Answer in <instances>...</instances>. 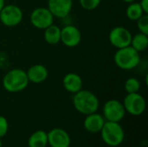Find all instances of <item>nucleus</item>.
<instances>
[{"label":"nucleus","instance_id":"13","mask_svg":"<svg viewBox=\"0 0 148 147\" xmlns=\"http://www.w3.org/2000/svg\"><path fill=\"white\" fill-rule=\"evenodd\" d=\"M106 120L101 113H93L86 115L83 121L84 129L90 133H99L102 129Z\"/></svg>","mask_w":148,"mask_h":147},{"label":"nucleus","instance_id":"25","mask_svg":"<svg viewBox=\"0 0 148 147\" xmlns=\"http://www.w3.org/2000/svg\"><path fill=\"white\" fill-rule=\"evenodd\" d=\"M141 9L145 14H148V0H140L139 1Z\"/></svg>","mask_w":148,"mask_h":147},{"label":"nucleus","instance_id":"21","mask_svg":"<svg viewBox=\"0 0 148 147\" xmlns=\"http://www.w3.org/2000/svg\"><path fill=\"white\" fill-rule=\"evenodd\" d=\"M101 3V0H79L81 7L85 10H96Z\"/></svg>","mask_w":148,"mask_h":147},{"label":"nucleus","instance_id":"1","mask_svg":"<svg viewBox=\"0 0 148 147\" xmlns=\"http://www.w3.org/2000/svg\"><path fill=\"white\" fill-rule=\"evenodd\" d=\"M72 102L75 109L81 114L88 115L96 113L100 107V101L98 97L90 90L81 89L73 94Z\"/></svg>","mask_w":148,"mask_h":147},{"label":"nucleus","instance_id":"17","mask_svg":"<svg viewBox=\"0 0 148 147\" xmlns=\"http://www.w3.org/2000/svg\"><path fill=\"white\" fill-rule=\"evenodd\" d=\"M48 146V133L43 130L34 132L28 139L29 147H47Z\"/></svg>","mask_w":148,"mask_h":147},{"label":"nucleus","instance_id":"5","mask_svg":"<svg viewBox=\"0 0 148 147\" xmlns=\"http://www.w3.org/2000/svg\"><path fill=\"white\" fill-rule=\"evenodd\" d=\"M126 113L133 116H140L147 108V101L142 94L139 93L127 94L122 101Z\"/></svg>","mask_w":148,"mask_h":147},{"label":"nucleus","instance_id":"9","mask_svg":"<svg viewBox=\"0 0 148 147\" xmlns=\"http://www.w3.org/2000/svg\"><path fill=\"white\" fill-rule=\"evenodd\" d=\"M54 16L47 7L34 9L29 16V21L33 27L38 29H44L54 23Z\"/></svg>","mask_w":148,"mask_h":147},{"label":"nucleus","instance_id":"27","mask_svg":"<svg viewBox=\"0 0 148 147\" xmlns=\"http://www.w3.org/2000/svg\"><path fill=\"white\" fill-rule=\"evenodd\" d=\"M121 1H123L124 3H133V2H135L138 0H121Z\"/></svg>","mask_w":148,"mask_h":147},{"label":"nucleus","instance_id":"15","mask_svg":"<svg viewBox=\"0 0 148 147\" xmlns=\"http://www.w3.org/2000/svg\"><path fill=\"white\" fill-rule=\"evenodd\" d=\"M62 86L67 92L74 94L82 89L83 81L80 75L76 73H68L62 78Z\"/></svg>","mask_w":148,"mask_h":147},{"label":"nucleus","instance_id":"28","mask_svg":"<svg viewBox=\"0 0 148 147\" xmlns=\"http://www.w3.org/2000/svg\"><path fill=\"white\" fill-rule=\"evenodd\" d=\"M0 147H3V143H2V139L0 138Z\"/></svg>","mask_w":148,"mask_h":147},{"label":"nucleus","instance_id":"6","mask_svg":"<svg viewBox=\"0 0 148 147\" xmlns=\"http://www.w3.org/2000/svg\"><path fill=\"white\" fill-rule=\"evenodd\" d=\"M23 18L22 9L16 4H5L0 11V22L6 27L19 25Z\"/></svg>","mask_w":148,"mask_h":147},{"label":"nucleus","instance_id":"19","mask_svg":"<svg viewBox=\"0 0 148 147\" xmlns=\"http://www.w3.org/2000/svg\"><path fill=\"white\" fill-rule=\"evenodd\" d=\"M145 13L143 10L141 9L140 3L138 1L127 3V9H126V16L130 21L136 22Z\"/></svg>","mask_w":148,"mask_h":147},{"label":"nucleus","instance_id":"11","mask_svg":"<svg viewBox=\"0 0 148 147\" xmlns=\"http://www.w3.org/2000/svg\"><path fill=\"white\" fill-rule=\"evenodd\" d=\"M47 8L54 17L62 19L69 16L73 8V0H48Z\"/></svg>","mask_w":148,"mask_h":147},{"label":"nucleus","instance_id":"12","mask_svg":"<svg viewBox=\"0 0 148 147\" xmlns=\"http://www.w3.org/2000/svg\"><path fill=\"white\" fill-rule=\"evenodd\" d=\"M48 145L50 147H69L71 138L64 129L53 128L48 133Z\"/></svg>","mask_w":148,"mask_h":147},{"label":"nucleus","instance_id":"18","mask_svg":"<svg viewBox=\"0 0 148 147\" xmlns=\"http://www.w3.org/2000/svg\"><path fill=\"white\" fill-rule=\"evenodd\" d=\"M130 46L139 53L146 51L148 48V35L143 34L141 32L133 35Z\"/></svg>","mask_w":148,"mask_h":147},{"label":"nucleus","instance_id":"23","mask_svg":"<svg viewBox=\"0 0 148 147\" xmlns=\"http://www.w3.org/2000/svg\"><path fill=\"white\" fill-rule=\"evenodd\" d=\"M9 122L7 120V119L3 116L0 115V138H3L9 131Z\"/></svg>","mask_w":148,"mask_h":147},{"label":"nucleus","instance_id":"20","mask_svg":"<svg viewBox=\"0 0 148 147\" xmlns=\"http://www.w3.org/2000/svg\"><path fill=\"white\" fill-rule=\"evenodd\" d=\"M140 88H141V83L135 77H129L124 82V89L127 94L139 93Z\"/></svg>","mask_w":148,"mask_h":147},{"label":"nucleus","instance_id":"26","mask_svg":"<svg viewBox=\"0 0 148 147\" xmlns=\"http://www.w3.org/2000/svg\"><path fill=\"white\" fill-rule=\"evenodd\" d=\"M5 5V0H0V11Z\"/></svg>","mask_w":148,"mask_h":147},{"label":"nucleus","instance_id":"24","mask_svg":"<svg viewBox=\"0 0 148 147\" xmlns=\"http://www.w3.org/2000/svg\"><path fill=\"white\" fill-rule=\"evenodd\" d=\"M8 65H9L8 55L3 52H0V68H6Z\"/></svg>","mask_w":148,"mask_h":147},{"label":"nucleus","instance_id":"22","mask_svg":"<svg viewBox=\"0 0 148 147\" xmlns=\"http://www.w3.org/2000/svg\"><path fill=\"white\" fill-rule=\"evenodd\" d=\"M139 32L148 35V14H144L136 21Z\"/></svg>","mask_w":148,"mask_h":147},{"label":"nucleus","instance_id":"8","mask_svg":"<svg viewBox=\"0 0 148 147\" xmlns=\"http://www.w3.org/2000/svg\"><path fill=\"white\" fill-rule=\"evenodd\" d=\"M131 31L124 26L114 27L108 35V40L110 44L115 49H122L130 46L132 40Z\"/></svg>","mask_w":148,"mask_h":147},{"label":"nucleus","instance_id":"2","mask_svg":"<svg viewBox=\"0 0 148 147\" xmlns=\"http://www.w3.org/2000/svg\"><path fill=\"white\" fill-rule=\"evenodd\" d=\"M29 81L26 71L22 68H12L5 73L2 79V85L5 91L16 94L23 91L29 86Z\"/></svg>","mask_w":148,"mask_h":147},{"label":"nucleus","instance_id":"14","mask_svg":"<svg viewBox=\"0 0 148 147\" xmlns=\"http://www.w3.org/2000/svg\"><path fill=\"white\" fill-rule=\"evenodd\" d=\"M29 81L34 84H40L44 82L49 77L48 68L40 63L30 66L26 71Z\"/></svg>","mask_w":148,"mask_h":147},{"label":"nucleus","instance_id":"16","mask_svg":"<svg viewBox=\"0 0 148 147\" xmlns=\"http://www.w3.org/2000/svg\"><path fill=\"white\" fill-rule=\"evenodd\" d=\"M44 41L49 45H56L61 42V28L55 23L43 29Z\"/></svg>","mask_w":148,"mask_h":147},{"label":"nucleus","instance_id":"10","mask_svg":"<svg viewBox=\"0 0 148 147\" xmlns=\"http://www.w3.org/2000/svg\"><path fill=\"white\" fill-rule=\"evenodd\" d=\"M82 42L81 30L73 24H67L61 28V42L68 48H75Z\"/></svg>","mask_w":148,"mask_h":147},{"label":"nucleus","instance_id":"7","mask_svg":"<svg viewBox=\"0 0 148 147\" xmlns=\"http://www.w3.org/2000/svg\"><path fill=\"white\" fill-rule=\"evenodd\" d=\"M126 113L123 103L116 99L108 100L102 107V115L106 121L121 122L124 119Z\"/></svg>","mask_w":148,"mask_h":147},{"label":"nucleus","instance_id":"3","mask_svg":"<svg viewBox=\"0 0 148 147\" xmlns=\"http://www.w3.org/2000/svg\"><path fill=\"white\" fill-rule=\"evenodd\" d=\"M114 62L122 70H133L141 63L140 53L131 46L119 49L114 53Z\"/></svg>","mask_w":148,"mask_h":147},{"label":"nucleus","instance_id":"4","mask_svg":"<svg viewBox=\"0 0 148 147\" xmlns=\"http://www.w3.org/2000/svg\"><path fill=\"white\" fill-rule=\"evenodd\" d=\"M100 133L102 141L110 147L121 146L125 139V132L120 122L106 121Z\"/></svg>","mask_w":148,"mask_h":147}]
</instances>
